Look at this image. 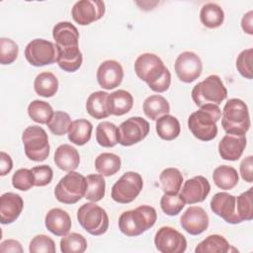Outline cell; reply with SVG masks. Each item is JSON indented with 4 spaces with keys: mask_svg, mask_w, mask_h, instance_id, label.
Masks as SVG:
<instances>
[{
    "mask_svg": "<svg viewBox=\"0 0 253 253\" xmlns=\"http://www.w3.org/2000/svg\"><path fill=\"white\" fill-rule=\"evenodd\" d=\"M134 71L154 92L162 93L170 87L171 73L161 58L154 53L140 54L134 61Z\"/></svg>",
    "mask_w": 253,
    "mask_h": 253,
    "instance_id": "1",
    "label": "cell"
},
{
    "mask_svg": "<svg viewBox=\"0 0 253 253\" xmlns=\"http://www.w3.org/2000/svg\"><path fill=\"white\" fill-rule=\"evenodd\" d=\"M220 117L221 111L217 105L207 104L190 115L188 127L196 138L210 141L217 134L216 123Z\"/></svg>",
    "mask_w": 253,
    "mask_h": 253,
    "instance_id": "2",
    "label": "cell"
},
{
    "mask_svg": "<svg viewBox=\"0 0 253 253\" xmlns=\"http://www.w3.org/2000/svg\"><path fill=\"white\" fill-rule=\"evenodd\" d=\"M157 219L154 208L142 205L124 211L119 217V228L126 236H138L151 228Z\"/></svg>",
    "mask_w": 253,
    "mask_h": 253,
    "instance_id": "3",
    "label": "cell"
},
{
    "mask_svg": "<svg viewBox=\"0 0 253 253\" xmlns=\"http://www.w3.org/2000/svg\"><path fill=\"white\" fill-rule=\"evenodd\" d=\"M221 126L226 133L245 135L250 127L247 105L240 99H229L222 110Z\"/></svg>",
    "mask_w": 253,
    "mask_h": 253,
    "instance_id": "4",
    "label": "cell"
},
{
    "mask_svg": "<svg viewBox=\"0 0 253 253\" xmlns=\"http://www.w3.org/2000/svg\"><path fill=\"white\" fill-rule=\"evenodd\" d=\"M227 97V89L217 75H210L192 90V99L198 107L207 104L219 105Z\"/></svg>",
    "mask_w": 253,
    "mask_h": 253,
    "instance_id": "5",
    "label": "cell"
},
{
    "mask_svg": "<svg viewBox=\"0 0 253 253\" xmlns=\"http://www.w3.org/2000/svg\"><path fill=\"white\" fill-rule=\"evenodd\" d=\"M86 188V177L78 172L69 171L55 186L54 196L58 202L72 205L76 204L85 196Z\"/></svg>",
    "mask_w": 253,
    "mask_h": 253,
    "instance_id": "6",
    "label": "cell"
},
{
    "mask_svg": "<svg viewBox=\"0 0 253 253\" xmlns=\"http://www.w3.org/2000/svg\"><path fill=\"white\" fill-rule=\"evenodd\" d=\"M26 156L33 161L41 162L49 155V143L45 130L39 126L26 127L22 134Z\"/></svg>",
    "mask_w": 253,
    "mask_h": 253,
    "instance_id": "7",
    "label": "cell"
},
{
    "mask_svg": "<svg viewBox=\"0 0 253 253\" xmlns=\"http://www.w3.org/2000/svg\"><path fill=\"white\" fill-rule=\"evenodd\" d=\"M79 224L91 235H102L109 227L107 211L94 202L83 204L77 211Z\"/></svg>",
    "mask_w": 253,
    "mask_h": 253,
    "instance_id": "8",
    "label": "cell"
},
{
    "mask_svg": "<svg viewBox=\"0 0 253 253\" xmlns=\"http://www.w3.org/2000/svg\"><path fill=\"white\" fill-rule=\"evenodd\" d=\"M142 187L143 180L140 174L128 171L113 185L111 197L117 203L128 204L139 195Z\"/></svg>",
    "mask_w": 253,
    "mask_h": 253,
    "instance_id": "9",
    "label": "cell"
},
{
    "mask_svg": "<svg viewBox=\"0 0 253 253\" xmlns=\"http://www.w3.org/2000/svg\"><path fill=\"white\" fill-rule=\"evenodd\" d=\"M25 57L31 65L43 66L57 61L56 45L43 39H35L25 48Z\"/></svg>",
    "mask_w": 253,
    "mask_h": 253,
    "instance_id": "10",
    "label": "cell"
},
{
    "mask_svg": "<svg viewBox=\"0 0 253 253\" xmlns=\"http://www.w3.org/2000/svg\"><path fill=\"white\" fill-rule=\"evenodd\" d=\"M149 124L140 117H131L118 127V141L124 146L133 145L144 139L149 132Z\"/></svg>",
    "mask_w": 253,
    "mask_h": 253,
    "instance_id": "11",
    "label": "cell"
},
{
    "mask_svg": "<svg viewBox=\"0 0 253 253\" xmlns=\"http://www.w3.org/2000/svg\"><path fill=\"white\" fill-rule=\"evenodd\" d=\"M154 244L162 253H183L187 248L185 236L171 226H162L157 230Z\"/></svg>",
    "mask_w": 253,
    "mask_h": 253,
    "instance_id": "12",
    "label": "cell"
},
{
    "mask_svg": "<svg viewBox=\"0 0 253 253\" xmlns=\"http://www.w3.org/2000/svg\"><path fill=\"white\" fill-rule=\"evenodd\" d=\"M203 71V63L198 54L193 51H184L178 55L175 61L177 77L185 83H191L198 79Z\"/></svg>",
    "mask_w": 253,
    "mask_h": 253,
    "instance_id": "13",
    "label": "cell"
},
{
    "mask_svg": "<svg viewBox=\"0 0 253 253\" xmlns=\"http://www.w3.org/2000/svg\"><path fill=\"white\" fill-rule=\"evenodd\" d=\"M105 14V3L100 0H80L76 2L71 10L73 20L86 26L100 20Z\"/></svg>",
    "mask_w": 253,
    "mask_h": 253,
    "instance_id": "14",
    "label": "cell"
},
{
    "mask_svg": "<svg viewBox=\"0 0 253 253\" xmlns=\"http://www.w3.org/2000/svg\"><path fill=\"white\" fill-rule=\"evenodd\" d=\"M211 210L227 223L237 224L242 222L236 211V197L226 192L216 193L211 198Z\"/></svg>",
    "mask_w": 253,
    "mask_h": 253,
    "instance_id": "15",
    "label": "cell"
},
{
    "mask_svg": "<svg viewBox=\"0 0 253 253\" xmlns=\"http://www.w3.org/2000/svg\"><path fill=\"white\" fill-rule=\"evenodd\" d=\"M211 191V185L204 176H195L188 179L179 192L185 204H196L206 200Z\"/></svg>",
    "mask_w": 253,
    "mask_h": 253,
    "instance_id": "16",
    "label": "cell"
},
{
    "mask_svg": "<svg viewBox=\"0 0 253 253\" xmlns=\"http://www.w3.org/2000/svg\"><path fill=\"white\" fill-rule=\"evenodd\" d=\"M96 76L100 87L106 90H111L120 86L122 83L124 69L119 61L109 59L103 61L99 65Z\"/></svg>",
    "mask_w": 253,
    "mask_h": 253,
    "instance_id": "17",
    "label": "cell"
},
{
    "mask_svg": "<svg viewBox=\"0 0 253 253\" xmlns=\"http://www.w3.org/2000/svg\"><path fill=\"white\" fill-rule=\"evenodd\" d=\"M209 215L207 211L197 206L189 207L180 218L181 225L185 231L191 235L203 233L209 226Z\"/></svg>",
    "mask_w": 253,
    "mask_h": 253,
    "instance_id": "18",
    "label": "cell"
},
{
    "mask_svg": "<svg viewBox=\"0 0 253 253\" xmlns=\"http://www.w3.org/2000/svg\"><path fill=\"white\" fill-rule=\"evenodd\" d=\"M246 146V136L226 133L218 143V153L224 160H238Z\"/></svg>",
    "mask_w": 253,
    "mask_h": 253,
    "instance_id": "19",
    "label": "cell"
},
{
    "mask_svg": "<svg viewBox=\"0 0 253 253\" xmlns=\"http://www.w3.org/2000/svg\"><path fill=\"white\" fill-rule=\"evenodd\" d=\"M24 202L20 195L12 192L4 193L0 198V215L2 224L14 222L21 214Z\"/></svg>",
    "mask_w": 253,
    "mask_h": 253,
    "instance_id": "20",
    "label": "cell"
},
{
    "mask_svg": "<svg viewBox=\"0 0 253 253\" xmlns=\"http://www.w3.org/2000/svg\"><path fill=\"white\" fill-rule=\"evenodd\" d=\"M45 227L56 236H64L71 229V218L67 211L54 208L47 211L44 218Z\"/></svg>",
    "mask_w": 253,
    "mask_h": 253,
    "instance_id": "21",
    "label": "cell"
},
{
    "mask_svg": "<svg viewBox=\"0 0 253 253\" xmlns=\"http://www.w3.org/2000/svg\"><path fill=\"white\" fill-rule=\"evenodd\" d=\"M52 37L58 48L78 46L79 32L70 22H59L52 29Z\"/></svg>",
    "mask_w": 253,
    "mask_h": 253,
    "instance_id": "22",
    "label": "cell"
},
{
    "mask_svg": "<svg viewBox=\"0 0 253 253\" xmlns=\"http://www.w3.org/2000/svg\"><path fill=\"white\" fill-rule=\"evenodd\" d=\"M53 160L59 169L69 172L74 171L79 166L80 155L75 147L64 143L55 149Z\"/></svg>",
    "mask_w": 253,
    "mask_h": 253,
    "instance_id": "23",
    "label": "cell"
},
{
    "mask_svg": "<svg viewBox=\"0 0 253 253\" xmlns=\"http://www.w3.org/2000/svg\"><path fill=\"white\" fill-rule=\"evenodd\" d=\"M132 106L133 97L126 90H117L108 96V109L110 115L123 116L128 113Z\"/></svg>",
    "mask_w": 253,
    "mask_h": 253,
    "instance_id": "24",
    "label": "cell"
},
{
    "mask_svg": "<svg viewBox=\"0 0 253 253\" xmlns=\"http://www.w3.org/2000/svg\"><path fill=\"white\" fill-rule=\"evenodd\" d=\"M57 48V64L66 72H75L82 64V53L79 46Z\"/></svg>",
    "mask_w": 253,
    "mask_h": 253,
    "instance_id": "25",
    "label": "cell"
},
{
    "mask_svg": "<svg viewBox=\"0 0 253 253\" xmlns=\"http://www.w3.org/2000/svg\"><path fill=\"white\" fill-rule=\"evenodd\" d=\"M109 94L104 91L93 92L86 101L87 113L94 119L101 120L110 116L108 109Z\"/></svg>",
    "mask_w": 253,
    "mask_h": 253,
    "instance_id": "26",
    "label": "cell"
},
{
    "mask_svg": "<svg viewBox=\"0 0 253 253\" xmlns=\"http://www.w3.org/2000/svg\"><path fill=\"white\" fill-rule=\"evenodd\" d=\"M156 132L161 139L173 140L180 134L181 126L178 119L172 115H163L156 120Z\"/></svg>",
    "mask_w": 253,
    "mask_h": 253,
    "instance_id": "27",
    "label": "cell"
},
{
    "mask_svg": "<svg viewBox=\"0 0 253 253\" xmlns=\"http://www.w3.org/2000/svg\"><path fill=\"white\" fill-rule=\"evenodd\" d=\"M142 108L145 116L152 121H156L170 112L168 101L161 95H151L147 97L143 102Z\"/></svg>",
    "mask_w": 253,
    "mask_h": 253,
    "instance_id": "28",
    "label": "cell"
},
{
    "mask_svg": "<svg viewBox=\"0 0 253 253\" xmlns=\"http://www.w3.org/2000/svg\"><path fill=\"white\" fill-rule=\"evenodd\" d=\"M93 126L92 124L85 119H79L72 122L69 130H68V139L76 145L86 144L92 134Z\"/></svg>",
    "mask_w": 253,
    "mask_h": 253,
    "instance_id": "29",
    "label": "cell"
},
{
    "mask_svg": "<svg viewBox=\"0 0 253 253\" xmlns=\"http://www.w3.org/2000/svg\"><path fill=\"white\" fill-rule=\"evenodd\" d=\"M200 20L205 27L215 29L223 24L224 12L216 3H207L201 8Z\"/></svg>",
    "mask_w": 253,
    "mask_h": 253,
    "instance_id": "30",
    "label": "cell"
},
{
    "mask_svg": "<svg viewBox=\"0 0 253 253\" xmlns=\"http://www.w3.org/2000/svg\"><path fill=\"white\" fill-rule=\"evenodd\" d=\"M212 180L216 187L221 190L233 189L239 180L237 171L228 165H220L213 170Z\"/></svg>",
    "mask_w": 253,
    "mask_h": 253,
    "instance_id": "31",
    "label": "cell"
},
{
    "mask_svg": "<svg viewBox=\"0 0 253 253\" xmlns=\"http://www.w3.org/2000/svg\"><path fill=\"white\" fill-rule=\"evenodd\" d=\"M159 181L164 194L176 195L179 194L182 183L183 175L177 168H166L159 175Z\"/></svg>",
    "mask_w": 253,
    "mask_h": 253,
    "instance_id": "32",
    "label": "cell"
},
{
    "mask_svg": "<svg viewBox=\"0 0 253 253\" xmlns=\"http://www.w3.org/2000/svg\"><path fill=\"white\" fill-rule=\"evenodd\" d=\"M34 89L42 97H52L58 90V80L51 72H42L34 81Z\"/></svg>",
    "mask_w": 253,
    "mask_h": 253,
    "instance_id": "33",
    "label": "cell"
},
{
    "mask_svg": "<svg viewBox=\"0 0 253 253\" xmlns=\"http://www.w3.org/2000/svg\"><path fill=\"white\" fill-rule=\"evenodd\" d=\"M230 244L221 235L211 234L200 242L196 249V253H226L230 251Z\"/></svg>",
    "mask_w": 253,
    "mask_h": 253,
    "instance_id": "34",
    "label": "cell"
},
{
    "mask_svg": "<svg viewBox=\"0 0 253 253\" xmlns=\"http://www.w3.org/2000/svg\"><path fill=\"white\" fill-rule=\"evenodd\" d=\"M95 168L102 176H112L121 169V158L114 153H101L95 159Z\"/></svg>",
    "mask_w": 253,
    "mask_h": 253,
    "instance_id": "35",
    "label": "cell"
},
{
    "mask_svg": "<svg viewBox=\"0 0 253 253\" xmlns=\"http://www.w3.org/2000/svg\"><path fill=\"white\" fill-rule=\"evenodd\" d=\"M96 140L103 147H114L118 141V127L111 122H102L96 127Z\"/></svg>",
    "mask_w": 253,
    "mask_h": 253,
    "instance_id": "36",
    "label": "cell"
},
{
    "mask_svg": "<svg viewBox=\"0 0 253 253\" xmlns=\"http://www.w3.org/2000/svg\"><path fill=\"white\" fill-rule=\"evenodd\" d=\"M87 188L85 192V199L91 202H99L105 196L106 182L104 176L101 174H90L86 177Z\"/></svg>",
    "mask_w": 253,
    "mask_h": 253,
    "instance_id": "37",
    "label": "cell"
},
{
    "mask_svg": "<svg viewBox=\"0 0 253 253\" xmlns=\"http://www.w3.org/2000/svg\"><path fill=\"white\" fill-rule=\"evenodd\" d=\"M28 115L36 123L47 124L53 116V110L51 106L41 100H35L28 106Z\"/></svg>",
    "mask_w": 253,
    "mask_h": 253,
    "instance_id": "38",
    "label": "cell"
},
{
    "mask_svg": "<svg viewBox=\"0 0 253 253\" xmlns=\"http://www.w3.org/2000/svg\"><path fill=\"white\" fill-rule=\"evenodd\" d=\"M87 248V240L79 233L72 232L60 240V250L63 253H83Z\"/></svg>",
    "mask_w": 253,
    "mask_h": 253,
    "instance_id": "39",
    "label": "cell"
},
{
    "mask_svg": "<svg viewBox=\"0 0 253 253\" xmlns=\"http://www.w3.org/2000/svg\"><path fill=\"white\" fill-rule=\"evenodd\" d=\"M71 124V118L67 113L63 111H55L46 125L51 133L55 135H63L68 132Z\"/></svg>",
    "mask_w": 253,
    "mask_h": 253,
    "instance_id": "40",
    "label": "cell"
},
{
    "mask_svg": "<svg viewBox=\"0 0 253 253\" xmlns=\"http://www.w3.org/2000/svg\"><path fill=\"white\" fill-rule=\"evenodd\" d=\"M252 190L253 188H249L236 198V211L242 221L253 218Z\"/></svg>",
    "mask_w": 253,
    "mask_h": 253,
    "instance_id": "41",
    "label": "cell"
},
{
    "mask_svg": "<svg viewBox=\"0 0 253 253\" xmlns=\"http://www.w3.org/2000/svg\"><path fill=\"white\" fill-rule=\"evenodd\" d=\"M160 207L164 213L167 215H177L185 207V202L179 196L176 195H168L164 194L160 200Z\"/></svg>",
    "mask_w": 253,
    "mask_h": 253,
    "instance_id": "42",
    "label": "cell"
},
{
    "mask_svg": "<svg viewBox=\"0 0 253 253\" xmlns=\"http://www.w3.org/2000/svg\"><path fill=\"white\" fill-rule=\"evenodd\" d=\"M19 53L18 44L11 39L1 38L0 39V62L1 64L13 63Z\"/></svg>",
    "mask_w": 253,
    "mask_h": 253,
    "instance_id": "43",
    "label": "cell"
},
{
    "mask_svg": "<svg viewBox=\"0 0 253 253\" xmlns=\"http://www.w3.org/2000/svg\"><path fill=\"white\" fill-rule=\"evenodd\" d=\"M12 185L20 191H28L35 186V177L32 169H18L12 176Z\"/></svg>",
    "mask_w": 253,
    "mask_h": 253,
    "instance_id": "44",
    "label": "cell"
},
{
    "mask_svg": "<svg viewBox=\"0 0 253 253\" xmlns=\"http://www.w3.org/2000/svg\"><path fill=\"white\" fill-rule=\"evenodd\" d=\"M29 251L31 253H54L56 251L54 241L47 235H36L30 242Z\"/></svg>",
    "mask_w": 253,
    "mask_h": 253,
    "instance_id": "45",
    "label": "cell"
},
{
    "mask_svg": "<svg viewBox=\"0 0 253 253\" xmlns=\"http://www.w3.org/2000/svg\"><path fill=\"white\" fill-rule=\"evenodd\" d=\"M252 56L253 48H247L242 50L236 58V68L238 72L247 79H252L253 77Z\"/></svg>",
    "mask_w": 253,
    "mask_h": 253,
    "instance_id": "46",
    "label": "cell"
},
{
    "mask_svg": "<svg viewBox=\"0 0 253 253\" xmlns=\"http://www.w3.org/2000/svg\"><path fill=\"white\" fill-rule=\"evenodd\" d=\"M35 177V186L43 187L48 185L53 177V172L48 165H40L32 168Z\"/></svg>",
    "mask_w": 253,
    "mask_h": 253,
    "instance_id": "47",
    "label": "cell"
},
{
    "mask_svg": "<svg viewBox=\"0 0 253 253\" xmlns=\"http://www.w3.org/2000/svg\"><path fill=\"white\" fill-rule=\"evenodd\" d=\"M240 175L245 182H253V156L249 155L245 157L240 163Z\"/></svg>",
    "mask_w": 253,
    "mask_h": 253,
    "instance_id": "48",
    "label": "cell"
},
{
    "mask_svg": "<svg viewBox=\"0 0 253 253\" xmlns=\"http://www.w3.org/2000/svg\"><path fill=\"white\" fill-rule=\"evenodd\" d=\"M24 251L21 243L15 239H7L0 244V252L7 253V252H19L22 253Z\"/></svg>",
    "mask_w": 253,
    "mask_h": 253,
    "instance_id": "49",
    "label": "cell"
},
{
    "mask_svg": "<svg viewBox=\"0 0 253 253\" xmlns=\"http://www.w3.org/2000/svg\"><path fill=\"white\" fill-rule=\"evenodd\" d=\"M13 168V161L11 156L5 151L0 152V175H7Z\"/></svg>",
    "mask_w": 253,
    "mask_h": 253,
    "instance_id": "50",
    "label": "cell"
},
{
    "mask_svg": "<svg viewBox=\"0 0 253 253\" xmlns=\"http://www.w3.org/2000/svg\"><path fill=\"white\" fill-rule=\"evenodd\" d=\"M252 18H253V11H249L242 17L241 20V27L242 30L247 33L248 35H253V27H252Z\"/></svg>",
    "mask_w": 253,
    "mask_h": 253,
    "instance_id": "51",
    "label": "cell"
}]
</instances>
